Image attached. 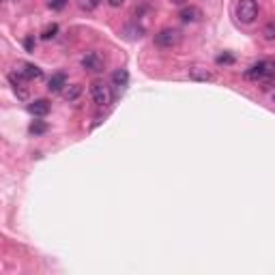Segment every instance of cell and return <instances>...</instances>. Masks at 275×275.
I'll list each match as a JSON object with an SVG mask.
<instances>
[{
    "label": "cell",
    "instance_id": "cell-13",
    "mask_svg": "<svg viewBox=\"0 0 275 275\" xmlns=\"http://www.w3.org/2000/svg\"><path fill=\"white\" fill-rule=\"evenodd\" d=\"M99 3H101V0H78V7L82 9V11H95V9L99 7Z\"/></svg>",
    "mask_w": 275,
    "mask_h": 275
},
{
    "label": "cell",
    "instance_id": "cell-21",
    "mask_svg": "<svg viewBox=\"0 0 275 275\" xmlns=\"http://www.w3.org/2000/svg\"><path fill=\"white\" fill-rule=\"evenodd\" d=\"M170 3H172V5H185L187 0H170Z\"/></svg>",
    "mask_w": 275,
    "mask_h": 275
},
{
    "label": "cell",
    "instance_id": "cell-9",
    "mask_svg": "<svg viewBox=\"0 0 275 275\" xmlns=\"http://www.w3.org/2000/svg\"><path fill=\"white\" fill-rule=\"evenodd\" d=\"M28 112L32 116H45L50 112V101L48 99H35V101L28 104Z\"/></svg>",
    "mask_w": 275,
    "mask_h": 275
},
{
    "label": "cell",
    "instance_id": "cell-12",
    "mask_svg": "<svg viewBox=\"0 0 275 275\" xmlns=\"http://www.w3.org/2000/svg\"><path fill=\"white\" fill-rule=\"evenodd\" d=\"M82 95V84H71V86H65L62 90V97H65V101H78V97Z\"/></svg>",
    "mask_w": 275,
    "mask_h": 275
},
{
    "label": "cell",
    "instance_id": "cell-5",
    "mask_svg": "<svg viewBox=\"0 0 275 275\" xmlns=\"http://www.w3.org/2000/svg\"><path fill=\"white\" fill-rule=\"evenodd\" d=\"M15 73H17V76H20L24 82L43 80V71L37 67V65H30V62H17V65H15Z\"/></svg>",
    "mask_w": 275,
    "mask_h": 275
},
{
    "label": "cell",
    "instance_id": "cell-6",
    "mask_svg": "<svg viewBox=\"0 0 275 275\" xmlns=\"http://www.w3.org/2000/svg\"><path fill=\"white\" fill-rule=\"evenodd\" d=\"M104 65H106V60H104V56L99 52H88L86 56L82 58V67H84L86 71H90V73H101Z\"/></svg>",
    "mask_w": 275,
    "mask_h": 275
},
{
    "label": "cell",
    "instance_id": "cell-2",
    "mask_svg": "<svg viewBox=\"0 0 275 275\" xmlns=\"http://www.w3.org/2000/svg\"><path fill=\"white\" fill-rule=\"evenodd\" d=\"M234 13L241 24H254L258 17V5H256V0H239Z\"/></svg>",
    "mask_w": 275,
    "mask_h": 275
},
{
    "label": "cell",
    "instance_id": "cell-17",
    "mask_svg": "<svg viewBox=\"0 0 275 275\" xmlns=\"http://www.w3.org/2000/svg\"><path fill=\"white\" fill-rule=\"evenodd\" d=\"M230 62H234V58L230 56V54H222V56H217V65H230Z\"/></svg>",
    "mask_w": 275,
    "mask_h": 275
},
{
    "label": "cell",
    "instance_id": "cell-16",
    "mask_svg": "<svg viewBox=\"0 0 275 275\" xmlns=\"http://www.w3.org/2000/svg\"><path fill=\"white\" fill-rule=\"evenodd\" d=\"M262 35H264V39H267V41H273L275 39V22H271L267 28L262 30Z\"/></svg>",
    "mask_w": 275,
    "mask_h": 275
},
{
    "label": "cell",
    "instance_id": "cell-1",
    "mask_svg": "<svg viewBox=\"0 0 275 275\" xmlns=\"http://www.w3.org/2000/svg\"><path fill=\"white\" fill-rule=\"evenodd\" d=\"M245 78L252 82H271L275 78V60H260L245 71Z\"/></svg>",
    "mask_w": 275,
    "mask_h": 275
},
{
    "label": "cell",
    "instance_id": "cell-14",
    "mask_svg": "<svg viewBox=\"0 0 275 275\" xmlns=\"http://www.w3.org/2000/svg\"><path fill=\"white\" fill-rule=\"evenodd\" d=\"M28 131H30V133H35V135H41V133L48 131V125H45L43 121H35V123L28 127Z\"/></svg>",
    "mask_w": 275,
    "mask_h": 275
},
{
    "label": "cell",
    "instance_id": "cell-19",
    "mask_svg": "<svg viewBox=\"0 0 275 275\" xmlns=\"http://www.w3.org/2000/svg\"><path fill=\"white\" fill-rule=\"evenodd\" d=\"M48 5H50V9H56V11H60V9L67 5V0H50Z\"/></svg>",
    "mask_w": 275,
    "mask_h": 275
},
{
    "label": "cell",
    "instance_id": "cell-20",
    "mask_svg": "<svg viewBox=\"0 0 275 275\" xmlns=\"http://www.w3.org/2000/svg\"><path fill=\"white\" fill-rule=\"evenodd\" d=\"M108 5L116 9V7H123V5H125V0H108Z\"/></svg>",
    "mask_w": 275,
    "mask_h": 275
},
{
    "label": "cell",
    "instance_id": "cell-11",
    "mask_svg": "<svg viewBox=\"0 0 275 275\" xmlns=\"http://www.w3.org/2000/svg\"><path fill=\"white\" fill-rule=\"evenodd\" d=\"M112 82H114V86L116 88H127V84H129V73H127L125 69H116L112 73Z\"/></svg>",
    "mask_w": 275,
    "mask_h": 275
},
{
    "label": "cell",
    "instance_id": "cell-3",
    "mask_svg": "<svg viewBox=\"0 0 275 275\" xmlns=\"http://www.w3.org/2000/svg\"><path fill=\"white\" fill-rule=\"evenodd\" d=\"M90 97H93V101L99 108H106L112 104V90H110V86L104 80H95L93 84H90Z\"/></svg>",
    "mask_w": 275,
    "mask_h": 275
},
{
    "label": "cell",
    "instance_id": "cell-18",
    "mask_svg": "<svg viewBox=\"0 0 275 275\" xmlns=\"http://www.w3.org/2000/svg\"><path fill=\"white\" fill-rule=\"evenodd\" d=\"M24 48H26V52H35V37L32 35L24 39Z\"/></svg>",
    "mask_w": 275,
    "mask_h": 275
},
{
    "label": "cell",
    "instance_id": "cell-4",
    "mask_svg": "<svg viewBox=\"0 0 275 275\" xmlns=\"http://www.w3.org/2000/svg\"><path fill=\"white\" fill-rule=\"evenodd\" d=\"M155 43L159 45V48H174V45L181 43V32L177 28H163L155 35Z\"/></svg>",
    "mask_w": 275,
    "mask_h": 275
},
{
    "label": "cell",
    "instance_id": "cell-15",
    "mask_svg": "<svg viewBox=\"0 0 275 275\" xmlns=\"http://www.w3.org/2000/svg\"><path fill=\"white\" fill-rule=\"evenodd\" d=\"M56 32H58V24H50L48 28L43 30V35H41V39H45V41H50V39H54L56 37Z\"/></svg>",
    "mask_w": 275,
    "mask_h": 275
},
{
    "label": "cell",
    "instance_id": "cell-10",
    "mask_svg": "<svg viewBox=\"0 0 275 275\" xmlns=\"http://www.w3.org/2000/svg\"><path fill=\"white\" fill-rule=\"evenodd\" d=\"M179 17L183 22H200L202 20V11L198 7H185V9H181Z\"/></svg>",
    "mask_w": 275,
    "mask_h": 275
},
{
    "label": "cell",
    "instance_id": "cell-7",
    "mask_svg": "<svg viewBox=\"0 0 275 275\" xmlns=\"http://www.w3.org/2000/svg\"><path fill=\"white\" fill-rule=\"evenodd\" d=\"M189 78H191V80H196V82H213V80H215L213 71H209V69L202 67V65L189 67Z\"/></svg>",
    "mask_w": 275,
    "mask_h": 275
},
{
    "label": "cell",
    "instance_id": "cell-8",
    "mask_svg": "<svg viewBox=\"0 0 275 275\" xmlns=\"http://www.w3.org/2000/svg\"><path fill=\"white\" fill-rule=\"evenodd\" d=\"M65 86H67V76H65V73H54V76L50 78V82H48L50 93H62Z\"/></svg>",
    "mask_w": 275,
    "mask_h": 275
}]
</instances>
